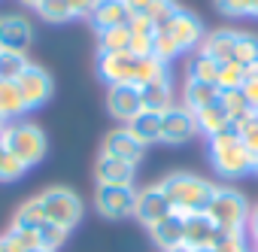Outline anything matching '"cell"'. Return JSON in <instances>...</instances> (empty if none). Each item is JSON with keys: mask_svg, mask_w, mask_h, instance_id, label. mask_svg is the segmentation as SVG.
<instances>
[{"mask_svg": "<svg viewBox=\"0 0 258 252\" xmlns=\"http://www.w3.org/2000/svg\"><path fill=\"white\" fill-rule=\"evenodd\" d=\"M158 76H167V64H164L161 58L146 55V58H140V61H137L134 85H146V82H152V79H158Z\"/></svg>", "mask_w": 258, "mask_h": 252, "instance_id": "31", "label": "cell"}, {"mask_svg": "<svg viewBox=\"0 0 258 252\" xmlns=\"http://www.w3.org/2000/svg\"><path fill=\"white\" fill-rule=\"evenodd\" d=\"M16 85H19V91H22V97H25L28 109L43 106V103L55 94V79H52V73H49V70H43L40 64H28V67H25V73L16 79Z\"/></svg>", "mask_w": 258, "mask_h": 252, "instance_id": "8", "label": "cell"}, {"mask_svg": "<svg viewBox=\"0 0 258 252\" xmlns=\"http://www.w3.org/2000/svg\"><path fill=\"white\" fill-rule=\"evenodd\" d=\"M176 10H179V7L173 4V0H158V4H155L149 13H146V19H149V22H152L158 31H164V28L170 25V19L176 16Z\"/></svg>", "mask_w": 258, "mask_h": 252, "instance_id": "37", "label": "cell"}, {"mask_svg": "<svg viewBox=\"0 0 258 252\" xmlns=\"http://www.w3.org/2000/svg\"><path fill=\"white\" fill-rule=\"evenodd\" d=\"M137 207V188L134 185H97L94 192V210L103 219H127Z\"/></svg>", "mask_w": 258, "mask_h": 252, "instance_id": "6", "label": "cell"}, {"mask_svg": "<svg viewBox=\"0 0 258 252\" xmlns=\"http://www.w3.org/2000/svg\"><path fill=\"white\" fill-rule=\"evenodd\" d=\"M234 40H237V31H231V28H219V31H213V34L204 37V43H201V55L213 58L216 64H228V61H234Z\"/></svg>", "mask_w": 258, "mask_h": 252, "instance_id": "18", "label": "cell"}, {"mask_svg": "<svg viewBox=\"0 0 258 252\" xmlns=\"http://www.w3.org/2000/svg\"><path fill=\"white\" fill-rule=\"evenodd\" d=\"M131 28L127 25H118V28H106V31H97V46L100 52H131Z\"/></svg>", "mask_w": 258, "mask_h": 252, "instance_id": "25", "label": "cell"}, {"mask_svg": "<svg viewBox=\"0 0 258 252\" xmlns=\"http://www.w3.org/2000/svg\"><path fill=\"white\" fill-rule=\"evenodd\" d=\"M213 252H252V249H249V240L243 234H222Z\"/></svg>", "mask_w": 258, "mask_h": 252, "instance_id": "40", "label": "cell"}, {"mask_svg": "<svg viewBox=\"0 0 258 252\" xmlns=\"http://www.w3.org/2000/svg\"><path fill=\"white\" fill-rule=\"evenodd\" d=\"M249 16H255V19H258V0H252V13H249Z\"/></svg>", "mask_w": 258, "mask_h": 252, "instance_id": "48", "label": "cell"}, {"mask_svg": "<svg viewBox=\"0 0 258 252\" xmlns=\"http://www.w3.org/2000/svg\"><path fill=\"white\" fill-rule=\"evenodd\" d=\"M106 109L112 112V118H121V121L137 118V112H143L140 88H137L134 82H124V85H109V88H106Z\"/></svg>", "mask_w": 258, "mask_h": 252, "instance_id": "10", "label": "cell"}, {"mask_svg": "<svg viewBox=\"0 0 258 252\" xmlns=\"http://www.w3.org/2000/svg\"><path fill=\"white\" fill-rule=\"evenodd\" d=\"M140 88V100H143V109H152V112H164L167 106H173V88H170V73L167 76H158L146 85H137Z\"/></svg>", "mask_w": 258, "mask_h": 252, "instance_id": "19", "label": "cell"}, {"mask_svg": "<svg viewBox=\"0 0 258 252\" xmlns=\"http://www.w3.org/2000/svg\"><path fill=\"white\" fill-rule=\"evenodd\" d=\"M249 204L243 198V192H234V188H216L213 201H210V210L207 216L213 219V225L222 231V234H243L246 225H249Z\"/></svg>", "mask_w": 258, "mask_h": 252, "instance_id": "4", "label": "cell"}, {"mask_svg": "<svg viewBox=\"0 0 258 252\" xmlns=\"http://www.w3.org/2000/svg\"><path fill=\"white\" fill-rule=\"evenodd\" d=\"M225 19H243L252 13V0H213Z\"/></svg>", "mask_w": 258, "mask_h": 252, "instance_id": "39", "label": "cell"}, {"mask_svg": "<svg viewBox=\"0 0 258 252\" xmlns=\"http://www.w3.org/2000/svg\"><path fill=\"white\" fill-rule=\"evenodd\" d=\"M246 73H249V76H255V79H258V61H255V64H249V67H246Z\"/></svg>", "mask_w": 258, "mask_h": 252, "instance_id": "46", "label": "cell"}, {"mask_svg": "<svg viewBox=\"0 0 258 252\" xmlns=\"http://www.w3.org/2000/svg\"><path fill=\"white\" fill-rule=\"evenodd\" d=\"M152 55H155V58H161V61L167 64V61H173V58H176V55H182V52H179V46L173 43V37H170L167 31H158V34H155Z\"/></svg>", "mask_w": 258, "mask_h": 252, "instance_id": "38", "label": "cell"}, {"mask_svg": "<svg viewBox=\"0 0 258 252\" xmlns=\"http://www.w3.org/2000/svg\"><path fill=\"white\" fill-rule=\"evenodd\" d=\"M222 231L213 225V219L207 213H198V216H185V234H182V246L185 249H216Z\"/></svg>", "mask_w": 258, "mask_h": 252, "instance_id": "14", "label": "cell"}, {"mask_svg": "<svg viewBox=\"0 0 258 252\" xmlns=\"http://www.w3.org/2000/svg\"><path fill=\"white\" fill-rule=\"evenodd\" d=\"M234 61L240 67H249L258 61V37L255 34H246V31H237V40H234Z\"/></svg>", "mask_w": 258, "mask_h": 252, "instance_id": "28", "label": "cell"}, {"mask_svg": "<svg viewBox=\"0 0 258 252\" xmlns=\"http://www.w3.org/2000/svg\"><path fill=\"white\" fill-rule=\"evenodd\" d=\"M155 4H158V0H124V7L131 10V16H146Z\"/></svg>", "mask_w": 258, "mask_h": 252, "instance_id": "44", "label": "cell"}, {"mask_svg": "<svg viewBox=\"0 0 258 252\" xmlns=\"http://www.w3.org/2000/svg\"><path fill=\"white\" fill-rule=\"evenodd\" d=\"M19 4H25V7H34V10H37V7L43 4V0H19Z\"/></svg>", "mask_w": 258, "mask_h": 252, "instance_id": "47", "label": "cell"}, {"mask_svg": "<svg viewBox=\"0 0 258 252\" xmlns=\"http://www.w3.org/2000/svg\"><path fill=\"white\" fill-rule=\"evenodd\" d=\"M195 252H213V249H195Z\"/></svg>", "mask_w": 258, "mask_h": 252, "instance_id": "51", "label": "cell"}, {"mask_svg": "<svg viewBox=\"0 0 258 252\" xmlns=\"http://www.w3.org/2000/svg\"><path fill=\"white\" fill-rule=\"evenodd\" d=\"M234 131H237V137L246 143V149L258 155V115H255V112H252V115H246L243 121H237V124H234Z\"/></svg>", "mask_w": 258, "mask_h": 252, "instance_id": "36", "label": "cell"}, {"mask_svg": "<svg viewBox=\"0 0 258 252\" xmlns=\"http://www.w3.org/2000/svg\"><path fill=\"white\" fill-rule=\"evenodd\" d=\"M219 70H222V64H216L213 58H207V55L198 52V55L191 58V64H188V79H201V82H213V85H216Z\"/></svg>", "mask_w": 258, "mask_h": 252, "instance_id": "29", "label": "cell"}, {"mask_svg": "<svg viewBox=\"0 0 258 252\" xmlns=\"http://www.w3.org/2000/svg\"><path fill=\"white\" fill-rule=\"evenodd\" d=\"M210 161H213L216 173L225 176V179L249 176L258 167V155L246 149V143L237 137L234 128L219 134V137H210Z\"/></svg>", "mask_w": 258, "mask_h": 252, "instance_id": "2", "label": "cell"}, {"mask_svg": "<svg viewBox=\"0 0 258 252\" xmlns=\"http://www.w3.org/2000/svg\"><path fill=\"white\" fill-rule=\"evenodd\" d=\"M25 112H28V103H25L19 85L0 79V115H4L7 121H16V118H22Z\"/></svg>", "mask_w": 258, "mask_h": 252, "instance_id": "24", "label": "cell"}, {"mask_svg": "<svg viewBox=\"0 0 258 252\" xmlns=\"http://www.w3.org/2000/svg\"><path fill=\"white\" fill-rule=\"evenodd\" d=\"M219 100H222V106L228 109V115H231V121L237 124V121H243L246 115H252V106H249V100L243 97V91L237 88V91H222L219 94Z\"/></svg>", "mask_w": 258, "mask_h": 252, "instance_id": "30", "label": "cell"}, {"mask_svg": "<svg viewBox=\"0 0 258 252\" xmlns=\"http://www.w3.org/2000/svg\"><path fill=\"white\" fill-rule=\"evenodd\" d=\"M219 94H222V91H219V85H213V82L185 79V85H182V106L191 109V112H201V109H207L210 103H216Z\"/></svg>", "mask_w": 258, "mask_h": 252, "instance_id": "22", "label": "cell"}, {"mask_svg": "<svg viewBox=\"0 0 258 252\" xmlns=\"http://www.w3.org/2000/svg\"><path fill=\"white\" fill-rule=\"evenodd\" d=\"M240 91H243V97L249 100V106H252V112H255V109H258V79L246 73V82L240 85Z\"/></svg>", "mask_w": 258, "mask_h": 252, "instance_id": "43", "label": "cell"}, {"mask_svg": "<svg viewBox=\"0 0 258 252\" xmlns=\"http://www.w3.org/2000/svg\"><path fill=\"white\" fill-rule=\"evenodd\" d=\"M37 234H40V249H49V252L61 249V246H64V240L70 237V231H67V228H61V225H55V222H46Z\"/></svg>", "mask_w": 258, "mask_h": 252, "instance_id": "35", "label": "cell"}, {"mask_svg": "<svg viewBox=\"0 0 258 252\" xmlns=\"http://www.w3.org/2000/svg\"><path fill=\"white\" fill-rule=\"evenodd\" d=\"M4 146L25 164V167H34L46 158V134L40 124L34 121H7L4 128Z\"/></svg>", "mask_w": 258, "mask_h": 252, "instance_id": "3", "label": "cell"}, {"mask_svg": "<svg viewBox=\"0 0 258 252\" xmlns=\"http://www.w3.org/2000/svg\"><path fill=\"white\" fill-rule=\"evenodd\" d=\"M198 134V118L191 109H185L182 103L176 106H167L161 112V143H170V146H179L185 140H191Z\"/></svg>", "mask_w": 258, "mask_h": 252, "instance_id": "7", "label": "cell"}, {"mask_svg": "<svg viewBox=\"0 0 258 252\" xmlns=\"http://www.w3.org/2000/svg\"><path fill=\"white\" fill-rule=\"evenodd\" d=\"M100 152H106V155H115V158H121V161H131V164H137L140 158H143V152H146V146L131 134V128H112L106 137H103V149Z\"/></svg>", "mask_w": 258, "mask_h": 252, "instance_id": "16", "label": "cell"}, {"mask_svg": "<svg viewBox=\"0 0 258 252\" xmlns=\"http://www.w3.org/2000/svg\"><path fill=\"white\" fill-rule=\"evenodd\" d=\"M170 252H191V249H185V246H176V249H170Z\"/></svg>", "mask_w": 258, "mask_h": 252, "instance_id": "49", "label": "cell"}, {"mask_svg": "<svg viewBox=\"0 0 258 252\" xmlns=\"http://www.w3.org/2000/svg\"><path fill=\"white\" fill-rule=\"evenodd\" d=\"M149 234H152V243H155L161 252H170V249L182 246V234H185V216H179V213H170V216H164L161 222H155V225L149 228Z\"/></svg>", "mask_w": 258, "mask_h": 252, "instance_id": "17", "label": "cell"}, {"mask_svg": "<svg viewBox=\"0 0 258 252\" xmlns=\"http://www.w3.org/2000/svg\"><path fill=\"white\" fill-rule=\"evenodd\" d=\"M37 13H40L43 22H52V25H61V22H70L73 19L67 0H43V4L37 7Z\"/></svg>", "mask_w": 258, "mask_h": 252, "instance_id": "33", "label": "cell"}, {"mask_svg": "<svg viewBox=\"0 0 258 252\" xmlns=\"http://www.w3.org/2000/svg\"><path fill=\"white\" fill-rule=\"evenodd\" d=\"M255 115H258V109H255Z\"/></svg>", "mask_w": 258, "mask_h": 252, "instance_id": "53", "label": "cell"}, {"mask_svg": "<svg viewBox=\"0 0 258 252\" xmlns=\"http://www.w3.org/2000/svg\"><path fill=\"white\" fill-rule=\"evenodd\" d=\"M137 55L131 52H97V73L106 85H124L137 76Z\"/></svg>", "mask_w": 258, "mask_h": 252, "instance_id": "9", "label": "cell"}, {"mask_svg": "<svg viewBox=\"0 0 258 252\" xmlns=\"http://www.w3.org/2000/svg\"><path fill=\"white\" fill-rule=\"evenodd\" d=\"M246 228H249V234H252V240L258 243V204H255V207L249 210V225H246Z\"/></svg>", "mask_w": 258, "mask_h": 252, "instance_id": "45", "label": "cell"}, {"mask_svg": "<svg viewBox=\"0 0 258 252\" xmlns=\"http://www.w3.org/2000/svg\"><path fill=\"white\" fill-rule=\"evenodd\" d=\"M28 64L31 61H28L25 52H7V49H0V79H4V82H16L25 73Z\"/></svg>", "mask_w": 258, "mask_h": 252, "instance_id": "27", "label": "cell"}, {"mask_svg": "<svg viewBox=\"0 0 258 252\" xmlns=\"http://www.w3.org/2000/svg\"><path fill=\"white\" fill-rule=\"evenodd\" d=\"M94 179H97V185H134L137 164L100 152L97 161H94Z\"/></svg>", "mask_w": 258, "mask_h": 252, "instance_id": "11", "label": "cell"}, {"mask_svg": "<svg viewBox=\"0 0 258 252\" xmlns=\"http://www.w3.org/2000/svg\"><path fill=\"white\" fill-rule=\"evenodd\" d=\"M127 28H131V34H134V37H143V40H155V34H158V28H155L146 16H131Z\"/></svg>", "mask_w": 258, "mask_h": 252, "instance_id": "41", "label": "cell"}, {"mask_svg": "<svg viewBox=\"0 0 258 252\" xmlns=\"http://www.w3.org/2000/svg\"><path fill=\"white\" fill-rule=\"evenodd\" d=\"M67 4H70L73 19H91V13H94V7H97V0H67Z\"/></svg>", "mask_w": 258, "mask_h": 252, "instance_id": "42", "label": "cell"}, {"mask_svg": "<svg viewBox=\"0 0 258 252\" xmlns=\"http://www.w3.org/2000/svg\"><path fill=\"white\" fill-rule=\"evenodd\" d=\"M161 188L170 201V210L179 213V216H198V213H207L210 210V201L216 195V185L195 176V173H185V170H176L170 176L161 179Z\"/></svg>", "mask_w": 258, "mask_h": 252, "instance_id": "1", "label": "cell"}, {"mask_svg": "<svg viewBox=\"0 0 258 252\" xmlns=\"http://www.w3.org/2000/svg\"><path fill=\"white\" fill-rule=\"evenodd\" d=\"M25 170H28V167H25L4 143H0V182H16Z\"/></svg>", "mask_w": 258, "mask_h": 252, "instance_id": "34", "label": "cell"}, {"mask_svg": "<svg viewBox=\"0 0 258 252\" xmlns=\"http://www.w3.org/2000/svg\"><path fill=\"white\" fill-rule=\"evenodd\" d=\"M164 31L173 37V43L179 46V52L201 46V43H204V37H207V34H204L201 19H198L195 13H185V10H176V16L170 19V25H167Z\"/></svg>", "mask_w": 258, "mask_h": 252, "instance_id": "13", "label": "cell"}, {"mask_svg": "<svg viewBox=\"0 0 258 252\" xmlns=\"http://www.w3.org/2000/svg\"><path fill=\"white\" fill-rule=\"evenodd\" d=\"M170 213H173V210H170V201H167L161 182H158V185H149V188H143V192H137L134 216H137V222H143L146 228H152L155 222H161V219L170 216Z\"/></svg>", "mask_w": 258, "mask_h": 252, "instance_id": "12", "label": "cell"}, {"mask_svg": "<svg viewBox=\"0 0 258 252\" xmlns=\"http://www.w3.org/2000/svg\"><path fill=\"white\" fill-rule=\"evenodd\" d=\"M37 201H40L46 219L55 222V225H61V228H67V231H73V228L82 222V210H85V207H82V198H79L73 188L55 185V188L40 192Z\"/></svg>", "mask_w": 258, "mask_h": 252, "instance_id": "5", "label": "cell"}, {"mask_svg": "<svg viewBox=\"0 0 258 252\" xmlns=\"http://www.w3.org/2000/svg\"><path fill=\"white\" fill-rule=\"evenodd\" d=\"M46 222H49V219H46V213H43V207H40L37 198L25 201V204L16 210V219H13L16 228H28V231H40Z\"/></svg>", "mask_w": 258, "mask_h": 252, "instance_id": "26", "label": "cell"}, {"mask_svg": "<svg viewBox=\"0 0 258 252\" xmlns=\"http://www.w3.org/2000/svg\"><path fill=\"white\" fill-rule=\"evenodd\" d=\"M34 40V28L25 16H0V49L7 52H28Z\"/></svg>", "mask_w": 258, "mask_h": 252, "instance_id": "15", "label": "cell"}, {"mask_svg": "<svg viewBox=\"0 0 258 252\" xmlns=\"http://www.w3.org/2000/svg\"><path fill=\"white\" fill-rule=\"evenodd\" d=\"M31 252H49V249H31Z\"/></svg>", "mask_w": 258, "mask_h": 252, "instance_id": "52", "label": "cell"}, {"mask_svg": "<svg viewBox=\"0 0 258 252\" xmlns=\"http://www.w3.org/2000/svg\"><path fill=\"white\" fill-rule=\"evenodd\" d=\"M195 118H198V131L207 134V140H210V137H219V134H225V131L234 128V121H231L228 109L222 106V100H216V103H210L207 109L195 112Z\"/></svg>", "mask_w": 258, "mask_h": 252, "instance_id": "21", "label": "cell"}, {"mask_svg": "<svg viewBox=\"0 0 258 252\" xmlns=\"http://www.w3.org/2000/svg\"><path fill=\"white\" fill-rule=\"evenodd\" d=\"M243 82H246V67H240L237 61H228V64H222V70H219V79H216L219 91H237Z\"/></svg>", "mask_w": 258, "mask_h": 252, "instance_id": "32", "label": "cell"}, {"mask_svg": "<svg viewBox=\"0 0 258 252\" xmlns=\"http://www.w3.org/2000/svg\"><path fill=\"white\" fill-rule=\"evenodd\" d=\"M255 173H258V167H255Z\"/></svg>", "mask_w": 258, "mask_h": 252, "instance_id": "54", "label": "cell"}, {"mask_svg": "<svg viewBox=\"0 0 258 252\" xmlns=\"http://www.w3.org/2000/svg\"><path fill=\"white\" fill-rule=\"evenodd\" d=\"M4 124H7V118H4V115H0V128H4Z\"/></svg>", "mask_w": 258, "mask_h": 252, "instance_id": "50", "label": "cell"}, {"mask_svg": "<svg viewBox=\"0 0 258 252\" xmlns=\"http://www.w3.org/2000/svg\"><path fill=\"white\" fill-rule=\"evenodd\" d=\"M127 128H131V134H134L143 146L158 143V140H161V112L143 109V112H137V118L127 121Z\"/></svg>", "mask_w": 258, "mask_h": 252, "instance_id": "23", "label": "cell"}, {"mask_svg": "<svg viewBox=\"0 0 258 252\" xmlns=\"http://www.w3.org/2000/svg\"><path fill=\"white\" fill-rule=\"evenodd\" d=\"M127 22H131V10L124 7V0H97V7L91 13V25L97 31L118 28V25H127Z\"/></svg>", "mask_w": 258, "mask_h": 252, "instance_id": "20", "label": "cell"}]
</instances>
